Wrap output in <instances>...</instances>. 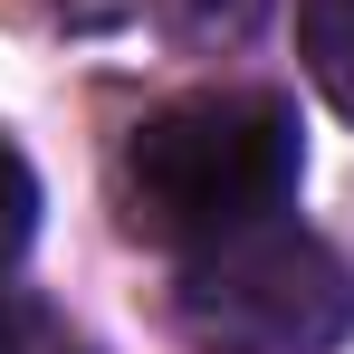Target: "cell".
Segmentation results:
<instances>
[{"instance_id":"obj_5","label":"cell","mask_w":354,"mask_h":354,"mask_svg":"<svg viewBox=\"0 0 354 354\" xmlns=\"http://www.w3.org/2000/svg\"><path fill=\"white\" fill-rule=\"evenodd\" d=\"M0 354H86V335L67 326L48 297H29V288H0Z\"/></svg>"},{"instance_id":"obj_3","label":"cell","mask_w":354,"mask_h":354,"mask_svg":"<svg viewBox=\"0 0 354 354\" xmlns=\"http://www.w3.org/2000/svg\"><path fill=\"white\" fill-rule=\"evenodd\" d=\"M297 48H306L316 96L354 124V0H297Z\"/></svg>"},{"instance_id":"obj_6","label":"cell","mask_w":354,"mask_h":354,"mask_svg":"<svg viewBox=\"0 0 354 354\" xmlns=\"http://www.w3.org/2000/svg\"><path fill=\"white\" fill-rule=\"evenodd\" d=\"M39 239V173L19 163V144L0 134V278L19 268V249Z\"/></svg>"},{"instance_id":"obj_4","label":"cell","mask_w":354,"mask_h":354,"mask_svg":"<svg viewBox=\"0 0 354 354\" xmlns=\"http://www.w3.org/2000/svg\"><path fill=\"white\" fill-rule=\"evenodd\" d=\"M153 10H163V29L182 48H239L268 19V0H153Z\"/></svg>"},{"instance_id":"obj_2","label":"cell","mask_w":354,"mask_h":354,"mask_svg":"<svg viewBox=\"0 0 354 354\" xmlns=\"http://www.w3.org/2000/svg\"><path fill=\"white\" fill-rule=\"evenodd\" d=\"M354 326V278L316 230L259 221L182 268V335L201 354H326Z\"/></svg>"},{"instance_id":"obj_1","label":"cell","mask_w":354,"mask_h":354,"mask_svg":"<svg viewBox=\"0 0 354 354\" xmlns=\"http://www.w3.org/2000/svg\"><path fill=\"white\" fill-rule=\"evenodd\" d=\"M297 192V106L268 86H201L134 124L124 144V221L163 249H211L278 221Z\"/></svg>"}]
</instances>
